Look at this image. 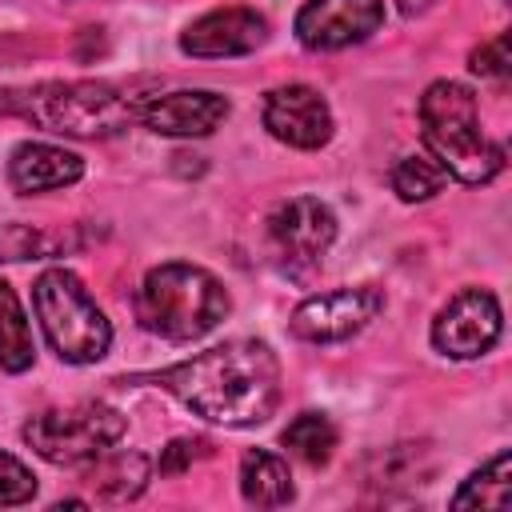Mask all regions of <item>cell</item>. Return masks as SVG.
I'll return each instance as SVG.
<instances>
[{
	"label": "cell",
	"instance_id": "d4e9b609",
	"mask_svg": "<svg viewBox=\"0 0 512 512\" xmlns=\"http://www.w3.org/2000/svg\"><path fill=\"white\" fill-rule=\"evenodd\" d=\"M436 0H396V8L404 12V16H416V12H428Z\"/></svg>",
	"mask_w": 512,
	"mask_h": 512
},
{
	"label": "cell",
	"instance_id": "8992f818",
	"mask_svg": "<svg viewBox=\"0 0 512 512\" xmlns=\"http://www.w3.org/2000/svg\"><path fill=\"white\" fill-rule=\"evenodd\" d=\"M128 432V420L100 404V400H80L68 408H48L24 424V444L44 456L48 464H88L104 456L120 436Z\"/></svg>",
	"mask_w": 512,
	"mask_h": 512
},
{
	"label": "cell",
	"instance_id": "7c38bea8",
	"mask_svg": "<svg viewBox=\"0 0 512 512\" xmlns=\"http://www.w3.org/2000/svg\"><path fill=\"white\" fill-rule=\"evenodd\" d=\"M264 36H268V20L256 8L228 4V8H212L200 20H192L180 36V48L188 56L216 60V56H244V52L260 48Z\"/></svg>",
	"mask_w": 512,
	"mask_h": 512
},
{
	"label": "cell",
	"instance_id": "ba28073f",
	"mask_svg": "<svg viewBox=\"0 0 512 512\" xmlns=\"http://www.w3.org/2000/svg\"><path fill=\"white\" fill-rule=\"evenodd\" d=\"M500 328H504L500 300L488 288H464L436 312L432 344L452 360H476L500 340Z\"/></svg>",
	"mask_w": 512,
	"mask_h": 512
},
{
	"label": "cell",
	"instance_id": "3957f363",
	"mask_svg": "<svg viewBox=\"0 0 512 512\" xmlns=\"http://www.w3.org/2000/svg\"><path fill=\"white\" fill-rule=\"evenodd\" d=\"M420 124L428 152L444 164L448 176L464 184H488L504 168V148L492 144L480 128L476 92L456 80H436L420 96Z\"/></svg>",
	"mask_w": 512,
	"mask_h": 512
},
{
	"label": "cell",
	"instance_id": "8fae6325",
	"mask_svg": "<svg viewBox=\"0 0 512 512\" xmlns=\"http://www.w3.org/2000/svg\"><path fill=\"white\" fill-rule=\"evenodd\" d=\"M264 128L288 148H320L332 140V108L308 84H284L264 96Z\"/></svg>",
	"mask_w": 512,
	"mask_h": 512
},
{
	"label": "cell",
	"instance_id": "603a6c76",
	"mask_svg": "<svg viewBox=\"0 0 512 512\" xmlns=\"http://www.w3.org/2000/svg\"><path fill=\"white\" fill-rule=\"evenodd\" d=\"M472 72L484 76V80H496L504 84L508 72H512V52H508V36L500 32L496 40H484L476 52H472Z\"/></svg>",
	"mask_w": 512,
	"mask_h": 512
},
{
	"label": "cell",
	"instance_id": "277c9868",
	"mask_svg": "<svg viewBox=\"0 0 512 512\" xmlns=\"http://www.w3.org/2000/svg\"><path fill=\"white\" fill-rule=\"evenodd\" d=\"M232 300L224 284L200 264H160L136 292V320L160 340H200L228 316Z\"/></svg>",
	"mask_w": 512,
	"mask_h": 512
},
{
	"label": "cell",
	"instance_id": "e0dca14e",
	"mask_svg": "<svg viewBox=\"0 0 512 512\" xmlns=\"http://www.w3.org/2000/svg\"><path fill=\"white\" fill-rule=\"evenodd\" d=\"M508 504H512V456L508 452H496L452 496V508H492V512H504Z\"/></svg>",
	"mask_w": 512,
	"mask_h": 512
},
{
	"label": "cell",
	"instance_id": "44dd1931",
	"mask_svg": "<svg viewBox=\"0 0 512 512\" xmlns=\"http://www.w3.org/2000/svg\"><path fill=\"white\" fill-rule=\"evenodd\" d=\"M56 252V240L32 224H0V260H44Z\"/></svg>",
	"mask_w": 512,
	"mask_h": 512
},
{
	"label": "cell",
	"instance_id": "9c48e42d",
	"mask_svg": "<svg viewBox=\"0 0 512 512\" xmlns=\"http://www.w3.org/2000/svg\"><path fill=\"white\" fill-rule=\"evenodd\" d=\"M384 308V292L376 284H356V288H332L320 296H308L292 312V332L308 344H336L356 336L376 312Z\"/></svg>",
	"mask_w": 512,
	"mask_h": 512
},
{
	"label": "cell",
	"instance_id": "5bb4252c",
	"mask_svg": "<svg viewBox=\"0 0 512 512\" xmlns=\"http://www.w3.org/2000/svg\"><path fill=\"white\" fill-rule=\"evenodd\" d=\"M84 176V160L68 148L44 144V140H24L12 148L8 156V184L20 196L32 192H52V188H68Z\"/></svg>",
	"mask_w": 512,
	"mask_h": 512
},
{
	"label": "cell",
	"instance_id": "ac0fdd59",
	"mask_svg": "<svg viewBox=\"0 0 512 512\" xmlns=\"http://www.w3.org/2000/svg\"><path fill=\"white\" fill-rule=\"evenodd\" d=\"M36 360V340H32V324L16 300V292L0 280V368L8 372H24Z\"/></svg>",
	"mask_w": 512,
	"mask_h": 512
},
{
	"label": "cell",
	"instance_id": "7a4b0ae2",
	"mask_svg": "<svg viewBox=\"0 0 512 512\" xmlns=\"http://www.w3.org/2000/svg\"><path fill=\"white\" fill-rule=\"evenodd\" d=\"M136 104L100 80H44L32 88L0 92V116H24L60 136H116L136 120Z\"/></svg>",
	"mask_w": 512,
	"mask_h": 512
},
{
	"label": "cell",
	"instance_id": "ffe728a7",
	"mask_svg": "<svg viewBox=\"0 0 512 512\" xmlns=\"http://www.w3.org/2000/svg\"><path fill=\"white\" fill-rule=\"evenodd\" d=\"M444 184H448V172H444V164L432 152H408L392 168V192L400 200H408V204L436 196Z\"/></svg>",
	"mask_w": 512,
	"mask_h": 512
},
{
	"label": "cell",
	"instance_id": "9a60e30c",
	"mask_svg": "<svg viewBox=\"0 0 512 512\" xmlns=\"http://www.w3.org/2000/svg\"><path fill=\"white\" fill-rule=\"evenodd\" d=\"M240 492L256 508H284L296 496L284 456L264 452V448L244 452V460H240Z\"/></svg>",
	"mask_w": 512,
	"mask_h": 512
},
{
	"label": "cell",
	"instance_id": "30bf717a",
	"mask_svg": "<svg viewBox=\"0 0 512 512\" xmlns=\"http://www.w3.org/2000/svg\"><path fill=\"white\" fill-rule=\"evenodd\" d=\"M384 24V0H304L296 40L312 52H332L368 40Z\"/></svg>",
	"mask_w": 512,
	"mask_h": 512
},
{
	"label": "cell",
	"instance_id": "5b68a950",
	"mask_svg": "<svg viewBox=\"0 0 512 512\" xmlns=\"http://www.w3.org/2000/svg\"><path fill=\"white\" fill-rule=\"evenodd\" d=\"M36 320L52 352L68 364H96L112 344V324L68 268H48L32 284Z\"/></svg>",
	"mask_w": 512,
	"mask_h": 512
},
{
	"label": "cell",
	"instance_id": "52a82bcc",
	"mask_svg": "<svg viewBox=\"0 0 512 512\" xmlns=\"http://www.w3.org/2000/svg\"><path fill=\"white\" fill-rule=\"evenodd\" d=\"M332 240H336V216L316 196L284 200L268 216V252L276 268L288 276L312 272L332 248Z\"/></svg>",
	"mask_w": 512,
	"mask_h": 512
},
{
	"label": "cell",
	"instance_id": "4fadbf2b",
	"mask_svg": "<svg viewBox=\"0 0 512 512\" xmlns=\"http://www.w3.org/2000/svg\"><path fill=\"white\" fill-rule=\"evenodd\" d=\"M136 120L156 136H208L228 120V100L204 88H180L164 96H144Z\"/></svg>",
	"mask_w": 512,
	"mask_h": 512
},
{
	"label": "cell",
	"instance_id": "2e32d148",
	"mask_svg": "<svg viewBox=\"0 0 512 512\" xmlns=\"http://www.w3.org/2000/svg\"><path fill=\"white\" fill-rule=\"evenodd\" d=\"M88 484L96 488L100 500H116V504L132 500L148 484V460L140 452H112V456L104 452V456H96V468H92Z\"/></svg>",
	"mask_w": 512,
	"mask_h": 512
},
{
	"label": "cell",
	"instance_id": "cb8c5ba5",
	"mask_svg": "<svg viewBox=\"0 0 512 512\" xmlns=\"http://www.w3.org/2000/svg\"><path fill=\"white\" fill-rule=\"evenodd\" d=\"M212 444L208 440H188V436H180V440H172L168 448H164V456H160V476H172V472H184L196 456H204Z\"/></svg>",
	"mask_w": 512,
	"mask_h": 512
},
{
	"label": "cell",
	"instance_id": "6da1fadb",
	"mask_svg": "<svg viewBox=\"0 0 512 512\" xmlns=\"http://www.w3.org/2000/svg\"><path fill=\"white\" fill-rule=\"evenodd\" d=\"M184 408L224 428L264 424L280 404V364L264 340H228L152 376Z\"/></svg>",
	"mask_w": 512,
	"mask_h": 512
},
{
	"label": "cell",
	"instance_id": "7402d4cb",
	"mask_svg": "<svg viewBox=\"0 0 512 512\" xmlns=\"http://www.w3.org/2000/svg\"><path fill=\"white\" fill-rule=\"evenodd\" d=\"M36 496V476L28 464H20L16 456L0 452V508H12V504H28Z\"/></svg>",
	"mask_w": 512,
	"mask_h": 512
},
{
	"label": "cell",
	"instance_id": "d6986e66",
	"mask_svg": "<svg viewBox=\"0 0 512 512\" xmlns=\"http://www.w3.org/2000/svg\"><path fill=\"white\" fill-rule=\"evenodd\" d=\"M284 448L296 456V460H304L308 468H320V464H328L332 460V452H336V424L328 420V416H320V412H300L288 428H284Z\"/></svg>",
	"mask_w": 512,
	"mask_h": 512
}]
</instances>
